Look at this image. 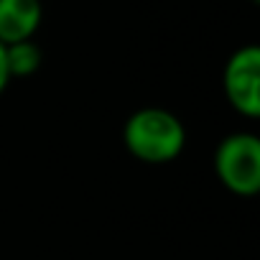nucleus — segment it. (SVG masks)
Instances as JSON below:
<instances>
[{
    "instance_id": "nucleus-2",
    "label": "nucleus",
    "mask_w": 260,
    "mask_h": 260,
    "mask_svg": "<svg viewBox=\"0 0 260 260\" xmlns=\"http://www.w3.org/2000/svg\"><path fill=\"white\" fill-rule=\"evenodd\" d=\"M217 179L240 197H252L260 189V141L252 133H232L214 151Z\"/></svg>"
},
{
    "instance_id": "nucleus-1",
    "label": "nucleus",
    "mask_w": 260,
    "mask_h": 260,
    "mask_svg": "<svg viewBox=\"0 0 260 260\" xmlns=\"http://www.w3.org/2000/svg\"><path fill=\"white\" fill-rule=\"evenodd\" d=\"M125 148L143 164H169L186 146L184 122L164 107H143L133 112L122 130Z\"/></svg>"
},
{
    "instance_id": "nucleus-3",
    "label": "nucleus",
    "mask_w": 260,
    "mask_h": 260,
    "mask_svg": "<svg viewBox=\"0 0 260 260\" xmlns=\"http://www.w3.org/2000/svg\"><path fill=\"white\" fill-rule=\"evenodd\" d=\"M224 94L245 117L260 115V49L255 44L237 49L224 67Z\"/></svg>"
},
{
    "instance_id": "nucleus-6",
    "label": "nucleus",
    "mask_w": 260,
    "mask_h": 260,
    "mask_svg": "<svg viewBox=\"0 0 260 260\" xmlns=\"http://www.w3.org/2000/svg\"><path fill=\"white\" fill-rule=\"evenodd\" d=\"M11 82V74H8V64H6V44H0V92H3Z\"/></svg>"
},
{
    "instance_id": "nucleus-4",
    "label": "nucleus",
    "mask_w": 260,
    "mask_h": 260,
    "mask_svg": "<svg viewBox=\"0 0 260 260\" xmlns=\"http://www.w3.org/2000/svg\"><path fill=\"white\" fill-rule=\"evenodd\" d=\"M41 18V0H0V44L8 46L34 39Z\"/></svg>"
},
{
    "instance_id": "nucleus-5",
    "label": "nucleus",
    "mask_w": 260,
    "mask_h": 260,
    "mask_svg": "<svg viewBox=\"0 0 260 260\" xmlns=\"http://www.w3.org/2000/svg\"><path fill=\"white\" fill-rule=\"evenodd\" d=\"M6 64H8V74L11 79H26L31 74L39 72L41 67V49L34 39L28 41H18V44H8L6 46Z\"/></svg>"
}]
</instances>
